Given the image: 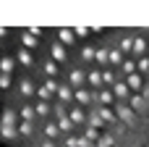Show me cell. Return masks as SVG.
<instances>
[{"instance_id":"obj_1","label":"cell","mask_w":149,"mask_h":147,"mask_svg":"<svg viewBox=\"0 0 149 147\" xmlns=\"http://www.w3.org/2000/svg\"><path fill=\"white\" fill-rule=\"evenodd\" d=\"M65 82L71 84V89H81V87H86V68H71V74H68Z\"/></svg>"},{"instance_id":"obj_2","label":"cell","mask_w":149,"mask_h":147,"mask_svg":"<svg viewBox=\"0 0 149 147\" xmlns=\"http://www.w3.org/2000/svg\"><path fill=\"white\" fill-rule=\"evenodd\" d=\"M55 37H58V42H60L63 47L76 45V32H73V29H68V26H60V29L55 32Z\"/></svg>"},{"instance_id":"obj_3","label":"cell","mask_w":149,"mask_h":147,"mask_svg":"<svg viewBox=\"0 0 149 147\" xmlns=\"http://www.w3.org/2000/svg\"><path fill=\"white\" fill-rule=\"evenodd\" d=\"M58 103H63V105H68V103H73V89H71V84L63 79L60 84H58Z\"/></svg>"},{"instance_id":"obj_4","label":"cell","mask_w":149,"mask_h":147,"mask_svg":"<svg viewBox=\"0 0 149 147\" xmlns=\"http://www.w3.org/2000/svg\"><path fill=\"white\" fill-rule=\"evenodd\" d=\"M50 58L60 66V63H68V53H65V47L60 45V42H52L50 45Z\"/></svg>"},{"instance_id":"obj_5","label":"cell","mask_w":149,"mask_h":147,"mask_svg":"<svg viewBox=\"0 0 149 147\" xmlns=\"http://www.w3.org/2000/svg\"><path fill=\"white\" fill-rule=\"evenodd\" d=\"M21 124V116L13 110V108H5L0 113V126H18Z\"/></svg>"},{"instance_id":"obj_6","label":"cell","mask_w":149,"mask_h":147,"mask_svg":"<svg viewBox=\"0 0 149 147\" xmlns=\"http://www.w3.org/2000/svg\"><path fill=\"white\" fill-rule=\"evenodd\" d=\"M68 118H71V124H73V126H86V110H84V108H79V105L68 110Z\"/></svg>"},{"instance_id":"obj_7","label":"cell","mask_w":149,"mask_h":147,"mask_svg":"<svg viewBox=\"0 0 149 147\" xmlns=\"http://www.w3.org/2000/svg\"><path fill=\"white\" fill-rule=\"evenodd\" d=\"M37 45H39V39H37L29 29H24V32H21V47H24V50H31V47H37Z\"/></svg>"},{"instance_id":"obj_8","label":"cell","mask_w":149,"mask_h":147,"mask_svg":"<svg viewBox=\"0 0 149 147\" xmlns=\"http://www.w3.org/2000/svg\"><path fill=\"white\" fill-rule=\"evenodd\" d=\"M13 68H16V58L13 55H0V74H8L10 76Z\"/></svg>"},{"instance_id":"obj_9","label":"cell","mask_w":149,"mask_h":147,"mask_svg":"<svg viewBox=\"0 0 149 147\" xmlns=\"http://www.w3.org/2000/svg\"><path fill=\"white\" fill-rule=\"evenodd\" d=\"M16 63H21V66H34V55H31V50H18L16 53Z\"/></svg>"},{"instance_id":"obj_10","label":"cell","mask_w":149,"mask_h":147,"mask_svg":"<svg viewBox=\"0 0 149 147\" xmlns=\"http://www.w3.org/2000/svg\"><path fill=\"white\" fill-rule=\"evenodd\" d=\"M34 113H37V118H47V116L52 113V105H50V103H42V100H37V105H34Z\"/></svg>"},{"instance_id":"obj_11","label":"cell","mask_w":149,"mask_h":147,"mask_svg":"<svg viewBox=\"0 0 149 147\" xmlns=\"http://www.w3.org/2000/svg\"><path fill=\"white\" fill-rule=\"evenodd\" d=\"M0 137L8 139V142L18 139V126H0Z\"/></svg>"},{"instance_id":"obj_12","label":"cell","mask_w":149,"mask_h":147,"mask_svg":"<svg viewBox=\"0 0 149 147\" xmlns=\"http://www.w3.org/2000/svg\"><path fill=\"white\" fill-rule=\"evenodd\" d=\"M34 118H37L34 105H24V108H21V121H24V124H34Z\"/></svg>"},{"instance_id":"obj_13","label":"cell","mask_w":149,"mask_h":147,"mask_svg":"<svg viewBox=\"0 0 149 147\" xmlns=\"http://www.w3.org/2000/svg\"><path fill=\"white\" fill-rule=\"evenodd\" d=\"M21 95H24V97H31V95H34V84H31L29 76H21Z\"/></svg>"},{"instance_id":"obj_14","label":"cell","mask_w":149,"mask_h":147,"mask_svg":"<svg viewBox=\"0 0 149 147\" xmlns=\"http://www.w3.org/2000/svg\"><path fill=\"white\" fill-rule=\"evenodd\" d=\"M45 74H47V79H55L58 76V63L50 58V60H45Z\"/></svg>"},{"instance_id":"obj_15","label":"cell","mask_w":149,"mask_h":147,"mask_svg":"<svg viewBox=\"0 0 149 147\" xmlns=\"http://www.w3.org/2000/svg\"><path fill=\"white\" fill-rule=\"evenodd\" d=\"M81 60H84V63H94V47L84 45V47H81Z\"/></svg>"},{"instance_id":"obj_16","label":"cell","mask_w":149,"mask_h":147,"mask_svg":"<svg viewBox=\"0 0 149 147\" xmlns=\"http://www.w3.org/2000/svg\"><path fill=\"white\" fill-rule=\"evenodd\" d=\"M45 134H47L45 139H55V137L60 134V129H58V124H55V121H52V124H47V126H45Z\"/></svg>"},{"instance_id":"obj_17","label":"cell","mask_w":149,"mask_h":147,"mask_svg":"<svg viewBox=\"0 0 149 147\" xmlns=\"http://www.w3.org/2000/svg\"><path fill=\"white\" fill-rule=\"evenodd\" d=\"M58 84H60L58 79H45V89H47L50 95H55V92H58Z\"/></svg>"},{"instance_id":"obj_18","label":"cell","mask_w":149,"mask_h":147,"mask_svg":"<svg viewBox=\"0 0 149 147\" xmlns=\"http://www.w3.org/2000/svg\"><path fill=\"white\" fill-rule=\"evenodd\" d=\"M37 97H39L42 103H47V100H52V95H50V92L45 89V84H39V87H37Z\"/></svg>"},{"instance_id":"obj_19","label":"cell","mask_w":149,"mask_h":147,"mask_svg":"<svg viewBox=\"0 0 149 147\" xmlns=\"http://www.w3.org/2000/svg\"><path fill=\"white\" fill-rule=\"evenodd\" d=\"M18 137H31V124H18Z\"/></svg>"},{"instance_id":"obj_20","label":"cell","mask_w":149,"mask_h":147,"mask_svg":"<svg viewBox=\"0 0 149 147\" xmlns=\"http://www.w3.org/2000/svg\"><path fill=\"white\" fill-rule=\"evenodd\" d=\"M13 84V76H8V74H0V89H8Z\"/></svg>"},{"instance_id":"obj_21","label":"cell","mask_w":149,"mask_h":147,"mask_svg":"<svg viewBox=\"0 0 149 147\" xmlns=\"http://www.w3.org/2000/svg\"><path fill=\"white\" fill-rule=\"evenodd\" d=\"M37 147H58V145H55L52 139H42V142H39V145H37Z\"/></svg>"},{"instance_id":"obj_22","label":"cell","mask_w":149,"mask_h":147,"mask_svg":"<svg viewBox=\"0 0 149 147\" xmlns=\"http://www.w3.org/2000/svg\"><path fill=\"white\" fill-rule=\"evenodd\" d=\"M29 32H31V34H34L37 39H39V34H42V29H39V26H29Z\"/></svg>"},{"instance_id":"obj_23","label":"cell","mask_w":149,"mask_h":147,"mask_svg":"<svg viewBox=\"0 0 149 147\" xmlns=\"http://www.w3.org/2000/svg\"><path fill=\"white\" fill-rule=\"evenodd\" d=\"M5 34H8V29H5V26H0V37H5Z\"/></svg>"},{"instance_id":"obj_24","label":"cell","mask_w":149,"mask_h":147,"mask_svg":"<svg viewBox=\"0 0 149 147\" xmlns=\"http://www.w3.org/2000/svg\"><path fill=\"white\" fill-rule=\"evenodd\" d=\"M31 147H37V145H31Z\"/></svg>"}]
</instances>
